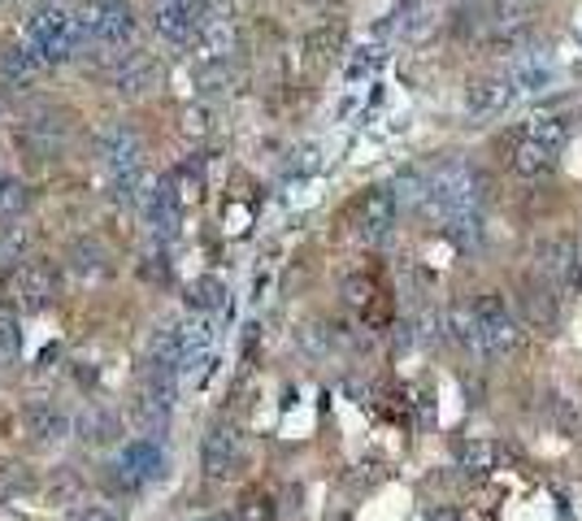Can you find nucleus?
Listing matches in <instances>:
<instances>
[{
    "mask_svg": "<svg viewBox=\"0 0 582 521\" xmlns=\"http://www.w3.org/2000/svg\"><path fill=\"white\" fill-rule=\"evenodd\" d=\"M344 296H348V305H353V309H370L374 283L370 278H348V283H344Z\"/></svg>",
    "mask_w": 582,
    "mask_h": 521,
    "instance_id": "obj_32",
    "label": "nucleus"
},
{
    "mask_svg": "<svg viewBox=\"0 0 582 521\" xmlns=\"http://www.w3.org/2000/svg\"><path fill=\"white\" fill-rule=\"evenodd\" d=\"M149 361L157 365H174L183 361V330L178 326H161L157 335H153V344H149Z\"/></svg>",
    "mask_w": 582,
    "mask_h": 521,
    "instance_id": "obj_21",
    "label": "nucleus"
},
{
    "mask_svg": "<svg viewBox=\"0 0 582 521\" xmlns=\"http://www.w3.org/2000/svg\"><path fill=\"white\" fill-rule=\"evenodd\" d=\"M196 44H201V52H205V61H231V52L239 49L235 18H226L222 9H210V13H205V22H201Z\"/></svg>",
    "mask_w": 582,
    "mask_h": 521,
    "instance_id": "obj_12",
    "label": "nucleus"
},
{
    "mask_svg": "<svg viewBox=\"0 0 582 521\" xmlns=\"http://www.w3.org/2000/svg\"><path fill=\"white\" fill-rule=\"evenodd\" d=\"M161 478H165V448L157 439H135L113 461V482L126 487V491H140V487L161 482Z\"/></svg>",
    "mask_w": 582,
    "mask_h": 521,
    "instance_id": "obj_4",
    "label": "nucleus"
},
{
    "mask_svg": "<svg viewBox=\"0 0 582 521\" xmlns=\"http://www.w3.org/2000/svg\"><path fill=\"white\" fill-rule=\"evenodd\" d=\"M527 140L534 144H543V149H552V153H561L565 144H570V135H574V122L565 118V113H548V118H530L527 131H522Z\"/></svg>",
    "mask_w": 582,
    "mask_h": 521,
    "instance_id": "obj_14",
    "label": "nucleus"
},
{
    "mask_svg": "<svg viewBox=\"0 0 582 521\" xmlns=\"http://www.w3.org/2000/svg\"><path fill=\"white\" fill-rule=\"evenodd\" d=\"M461 469H466V473H491V469H496V448L482 443V439L461 443Z\"/></svg>",
    "mask_w": 582,
    "mask_h": 521,
    "instance_id": "obj_27",
    "label": "nucleus"
},
{
    "mask_svg": "<svg viewBox=\"0 0 582 521\" xmlns=\"http://www.w3.org/2000/svg\"><path fill=\"white\" fill-rule=\"evenodd\" d=\"M210 131H213L210 104H187V109H183V135H187V140H205Z\"/></svg>",
    "mask_w": 582,
    "mask_h": 521,
    "instance_id": "obj_28",
    "label": "nucleus"
},
{
    "mask_svg": "<svg viewBox=\"0 0 582 521\" xmlns=\"http://www.w3.org/2000/svg\"><path fill=\"white\" fill-rule=\"evenodd\" d=\"M231 83H235V70L226 61H205V70H201V88L205 92H226Z\"/></svg>",
    "mask_w": 582,
    "mask_h": 521,
    "instance_id": "obj_29",
    "label": "nucleus"
},
{
    "mask_svg": "<svg viewBox=\"0 0 582 521\" xmlns=\"http://www.w3.org/2000/svg\"><path fill=\"white\" fill-rule=\"evenodd\" d=\"M513 101H518L513 74H491V79L470 83V92H466V113H470L474 122H491V118H500Z\"/></svg>",
    "mask_w": 582,
    "mask_h": 521,
    "instance_id": "obj_8",
    "label": "nucleus"
},
{
    "mask_svg": "<svg viewBox=\"0 0 582 521\" xmlns=\"http://www.w3.org/2000/svg\"><path fill=\"white\" fill-rule=\"evenodd\" d=\"M178 369L174 365H157L149 361V374H144V387H140V405L149 409H161V413H174L178 405Z\"/></svg>",
    "mask_w": 582,
    "mask_h": 521,
    "instance_id": "obj_13",
    "label": "nucleus"
},
{
    "mask_svg": "<svg viewBox=\"0 0 582 521\" xmlns=\"http://www.w3.org/2000/svg\"><path fill=\"white\" fill-rule=\"evenodd\" d=\"M201 521H231V518H201Z\"/></svg>",
    "mask_w": 582,
    "mask_h": 521,
    "instance_id": "obj_37",
    "label": "nucleus"
},
{
    "mask_svg": "<svg viewBox=\"0 0 582 521\" xmlns=\"http://www.w3.org/2000/svg\"><path fill=\"white\" fill-rule=\"evenodd\" d=\"M570 260H574V244H565V239H548L543 248H539V269L543 274H570Z\"/></svg>",
    "mask_w": 582,
    "mask_h": 521,
    "instance_id": "obj_23",
    "label": "nucleus"
},
{
    "mask_svg": "<svg viewBox=\"0 0 582 521\" xmlns=\"http://www.w3.org/2000/svg\"><path fill=\"white\" fill-rule=\"evenodd\" d=\"M22 248H27V239H22V231H13V235H4V239H0V265L9 269L13 260H22Z\"/></svg>",
    "mask_w": 582,
    "mask_h": 521,
    "instance_id": "obj_33",
    "label": "nucleus"
},
{
    "mask_svg": "<svg viewBox=\"0 0 582 521\" xmlns=\"http://www.w3.org/2000/svg\"><path fill=\"white\" fill-rule=\"evenodd\" d=\"M339 40H344V31L339 27H330V31H318L314 40H309V52H314V61H330L335 49H339Z\"/></svg>",
    "mask_w": 582,
    "mask_h": 521,
    "instance_id": "obj_30",
    "label": "nucleus"
},
{
    "mask_svg": "<svg viewBox=\"0 0 582 521\" xmlns=\"http://www.w3.org/2000/svg\"><path fill=\"white\" fill-rule=\"evenodd\" d=\"M396 213H400V205H396V196H391L387 187L366 192L361 205H357V213H353L357 239H361V244H382V239L391 235V226H396Z\"/></svg>",
    "mask_w": 582,
    "mask_h": 521,
    "instance_id": "obj_7",
    "label": "nucleus"
},
{
    "mask_svg": "<svg viewBox=\"0 0 582 521\" xmlns=\"http://www.w3.org/2000/svg\"><path fill=\"white\" fill-rule=\"evenodd\" d=\"M430 521H457L452 509H430Z\"/></svg>",
    "mask_w": 582,
    "mask_h": 521,
    "instance_id": "obj_36",
    "label": "nucleus"
},
{
    "mask_svg": "<svg viewBox=\"0 0 582 521\" xmlns=\"http://www.w3.org/2000/svg\"><path fill=\"white\" fill-rule=\"evenodd\" d=\"M382 65V49H361L357 57H353V65H348V79L357 83V79H366V74H374Z\"/></svg>",
    "mask_w": 582,
    "mask_h": 521,
    "instance_id": "obj_31",
    "label": "nucleus"
},
{
    "mask_svg": "<svg viewBox=\"0 0 582 521\" xmlns=\"http://www.w3.org/2000/svg\"><path fill=\"white\" fill-rule=\"evenodd\" d=\"M187 305L196 313H213L226 305V287H222V278H213V274H205V278H196L192 283V292H187Z\"/></svg>",
    "mask_w": 582,
    "mask_h": 521,
    "instance_id": "obj_22",
    "label": "nucleus"
},
{
    "mask_svg": "<svg viewBox=\"0 0 582 521\" xmlns=\"http://www.w3.org/2000/svg\"><path fill=\"white\" fill-rule=\"evenodd\" d=\"M35 74H40V57L27 49V44L0 52V79H4L9 88H27Z\"/></svg>",
    "mask_w": 582,
    "mask_h": 521,
    "instance_id": "obj_16",
    "label": "nucleus"
},
{
    "mask_svg": "<svg viewBox=\"0 0 582 521\" xmlns=\"http://www.w3.org/2000/svg\"><path fill=\"white\" fill-rule=\"evenodd\" d=\"M435 27V0H405L400 13H396V31L405 40H422Z\"/></svg>",
    "mask_w": 582,
    "mask_h": 521,
    "instance_id": "obj_17",
    "label": "nucleus"
},
{
    "mask_svg": "<svg viewBox=\"0 0 582 521\" xmlns=\"http://www.w3.org/2000/svg\"><path fill=\"white\" fill-rule=\"evenodd\" d=\"M27 430H31V435H35L40 443H61V439H70L74 421L61 413V409L35 405V409H27Z\"/></svg>",
    "mask_w": 582,
    "mask_h": 521,
    "instance_id": "obj_15",
    "label": "nucleus"
},
{
    "mask_svg": "<svg viewBox=\"0 0 582 521\" xmlns=\"http://www.w3.org/2000/svg\"><path fill=\"white\" fill-rule=\"evenodd\" d=\"M157 83H161V61H153V57H126L118 65V74H113V88L126 101H144L149 92H157Z\"/></svg>",
    "mask_w": 582,
    "mask_h": 521,
    "instance_id": "obj_11",
    "label": "nucleus"
},
{
    "mask_svg": "<svg viewBox=\"0 0 582 521\" xmlns=\"http://www.w3.org/2000/svg\"><path fill=\"white\" fill-rule=\"evenodd\" d=\"M74 521H118V518H113L109 509H83V513H79Z\"/></svg>",
    "mask_w": 582,
    "mask_h": 521,
    "instance_id": "obj_35",
    "label": "nucleus"
},
{
    "mask_svg": "<svg viewBox=\"0 0 582 521\" xmlns=\"http://www.w3.org/2000/svg\"><path fill=\"white\" fill-rule=\"evenodd\" d=\"M474 321H478V353L504 357V353H518L522 339H527L518 313L504 305V296H478Z\"/></svg>",
    "mask_w": 582,
    "mask_h": 521,
    "instance_id": "obj_2",
    "label": "nucleus"
},
{
    "mask_svg": "<svg viewBox=\"0 0 582 521\" xmlns=\"http://www.w3.org/2000/svg\"><path fill=\"white\" fill-rule=\"evenodd\" d=\"M113 435H118V417L92 409V413H83V421H79V439H88V443H96V448L109 443Z\"/></svg>",
    "mask_w": 582,
    "mask_h": 521,
    "instance_id": "obj_25",
    "label": "nucleus"
},
{
    "mask_svg": "<svg viewBox=\"0 0 582 521\" xmlns=\"http://www.w3.org/2000/svg\"><path fill=\"white\" fill-rule=\"evenodd\" d=\"M210 13V0H157L153 9V27L170 44H187L201 35V22Z\"/></svg>",
    "mask_w": 582,
    "mask_h": 521,
    "instance_id": "obj_6",
    "label": "nucleus"
},
{
    "mask_svg": "<svg viewBox=\"0 0 582 521\" xmlns=\"http://www.w3.org/2000/svg\"><path fill=\"white\" fill-rule=\"evenodd\" d=\"M57 296V278L49 265H40V260H22V265H13V269H4V278H0V305L4 309H44L49 300Z\"/></svg>",
    "mask_w": 582,
    "mask_h": 521,
    "instance_id": "obj_3",
    "label": "nucleus"
},
{
    "mask_svg": "<svg viewBox=\"0 0 582 521\" xmlns=\"http://www.w3.org/2000/svg\"><path fill=\"white\" fill-rule=\"evenodd\" d=\"M31 205V187L18 178H0V217H22Z\"/></svg>",
    "mask_w": 582,
    "mask_h": 521,
    "instance_id": "obj_24",
    "label": "nucleus"
},
{
    "mask_svg": "<svg viewBox=\"0 0 582 521\" xmlns=\"http://www.w3.org/2000/svg\"><path fill=\"white\" fill-rule=\"evenodd\" d=\"M478 187H482V178H478V170H470L466 161H443V165H435L430 174H426V205L435 217H443V222H452L457 213H474L478 208Z\"/></svg>",
    "mask_w": 582,
    "mask_h": 521,
    "instance_id": "obj_1",
    "label": "nucleus"
},
{
    "mask_svg": "<svg viewBox=\"0 0 582 521\" xmlns=\"http://www.w3.org/2000/svg\"><path fill=\"white\" fill-rule=\"evenodd\" d=\"M96 161L105 165L109 178L131 174V170L144 165V140H140L131 126L109 122V126H101V135H96Z\"/></svg>",
    "mask_w": 582,
    "mask_h": 521,
    "instance_id": "obj_5",
    "label": "nucleus"
},
{
    "mask_svg": "<svg viewBox=\"0 0 582 521\" xmlns=\"http://www.w3.org/2000/svg\"><path fill=\"white\" fill-rule=\"evenodd\" d=\"M522 305H527V317L534 326H557V300H552V292L548 287H539V283H527L522 287Z\"/></svg>",
    "mask_w": 582,
    "mask_h": 521,
    "instance_id": "obj_20",
    "label": "nucleus"
},
{
    "mask_svg": "<svg viewBox=\"0 0 582 521\" xmlns=\"http://www.w3.org/2000/svg\"><path fill=\"white\" fill-rule=\"evenodd\" d=\"M552 161H557V153L543 149V144H534V140H527V135H522L518 149H513V170H518L522 178H539V174H548Z\"/></svg>",
    "mask_w": 582,
    "mask_h": 521,
    "instance_id": "obj_18",
    "label": "nucleus"
},
{
    "mask_svg": "<svg viewBox=\"0 0 582 521\" xmlns=\"http://www.w3.org/2000/svg\"><path fill=\"white\" fill-rule=\"evenodd\" d=\"M239 457H244L239 430L226 426V421H217L210 435H205V448H201V466H205V473H210V478H231L235 466H239Z\"/></svg>",
    "mask_w": 582,
    "mask_h": 521,
    "instance_id": "obj_10",
    "label": "nucleus"
},
{
    "mask_svg": "<svg viewBox=\"0 0 582 521\" xmlns=\"http://www.w3.org/2000/svg\"><path fill=\"white\" fill-rule=\"evenodd\" d=\"M565 278L582 292V248H574V260H570V274H565Z\"/></svg>",
    "mask_w": 582,
    "mask_h": 521,
    "instance_id": "obj_34",
    "label": "nucleus"
},
{
    "mask_svg": "<svg viewBox=\"0 0 582 521\" xmlns=\"http://www.w3.org/2000/svg\"><path fill=\"white\" fill-rule=\"evenodd\" d=\"M22 357V330L13 313H0V365H13Z\"/></svg>",
    "mask_w": 582,
    "mask_h": 521,
    "instance_id": "obj_26",
    "label": "nucleus"
},
{
    "mask_svg": "<svg viewBox=\"0 0 582 521\" xmlns=\"http://www.w3.org/2000/svg\"><path fill=\"white\" fill-rule=\"evenodd\" d=\"M509 74H513L518 92H543V88L552 83V65H548L543 57H518V61L509 65Z\"/></svg>",
    "mask_w": 582,
    "mask_h": 521,
    "instance_id": "obj_19",
    "label": "nucleus"
},
{
    "mask_svg": "<svg viewBox=\"0 0 582 521\" xmlns=\"http://www.w3.org/2000/svg\"><path fill=\"white\" fill-rule=\"evenodd\" d=\"M144 217H149L157 239H174L178 235V226H183V192H178L174 174L157 178V187H153V196L144 205Z\"/></svg>",
    "mask_w": 582,
    "mask_h": 521,
    "instance_id": "obj_9",
    "label": "nucleus"
}]
</instances>
